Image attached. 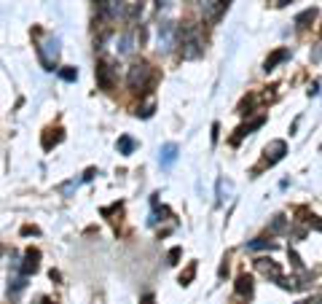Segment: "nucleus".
<instances>
[{
  "label": "nucleus",
  "instance_id": "nucleus-1",
  "mask_svg": "<svg viewBox=\"0 0 322 304\" xmlns=\"http://www.w3.org/2000/svg\"><path fill=\"white\" fill-rule=\"evenodd\" d=\"M127 84H129V89H132V92L145 94L150 89V84H153V68H150L148 62H134L132 68H129Z\"/></svg>",
  "mask_w": 322,
  "mask_h": 304
},
{
  "label": "nucleus",
  "instance_id": "nucleus-2",
  "mask_svg": "<svg viewBox=\"0 0 322 304\" xmlns=\"http://www.w3.org/2000/svg\"><path fill=\"white\" fill-rule=\"evenodd\" d=\"M177 46V27L172 22L159 24V51H172Z\"/></svg>",
  "mask_w": 322,
  "mask_h": 304
},
{
  "label": "nucleus",
  "instance_id": "nucleus-3",
  "mask_svg": "<svg viewBox=\"0 0 322 304\" xmlns=\"http://www.w3.org/2000/svg\"><path fill=\"white\" fill-rule=\"evenodd\" d=\"M127 14V6H124V0H99V19L105 22H115L118 17Z\"/></svg>",
  "mask_w": 322,
  "mask_h": 304
},
{
  "label": "nucleus",
  "instance_id": "nucleus-4",
  "mask_svg": "<svg viewBox=\"0 0 322 304\" xmlns=\"http://www.w3.org/2000/svg\"><path fill=\"white\" fill-rule=\"evenodd\" d=\"M57 57H59V43L57 41H46L43 46H38V59L46 70H54L57 65Z\"/></svg>",
  "mask_w": 322,
  "mask_h": 304
},
{
  "label": "nucleus",
  "instance_id": "nucleus-5",
  "mask_svg": "<svg viewBox=\"0 0 322 304\" xmlns=\"http://www.w3.org/2000/svg\"><path fill=\"white\" fill-rule=\"evenodd\" d=\"M94 76H97L99 89H105V92H110V89H113L115 76H113V68H110V62H97V70H94Z\"/></svg>",
  "mask_w": 322,
  "mask_h": 304
},
{
  "label": "nucleus",
  "instance_id": "nucleus-6",
  "mask_svg": "<svg viewBox=\"0 0 322 304\" xmlns=\"http://www.w3.org/2000/svg\"><path fill=\"white\" fill-rule=\"evenodd\" d=\"M38 267H40V251H38V248H30V251H24L22 275H24V277L35 275V272H38Z\"/></svg>",
  "mask_w": 322,
  "mask_h": 304
},
{
  "label": "nucleus",
  "instance_id": "nucleus-7",
  "mask_svg": "<svg viewBox=\"0 0 322 304\" xmlns=\"http://www.w3.org/2000/svg\"><path fill=\"white\" fill-rule=\"evenodd\" d=\"M285 153H288V143H285V140L269 143V146H266V164H269V167H271V164H276Z\"/></svg>",
  "mask_w": 322,
  "mask_h": 304
},
{
  "label": "nucleus",
  "instance_id": "nucleus-8",
  "mask_svg": "<svg viewBox=\"0 0 322 304\" xmlns=\"http://www.w3.org/2000/svg\"><path fill=\"white\" fill-rule=\"evenodd\" d=\"M255 264H258V272H260V275L271 277V280H279V277H282L279 264H276V261H271V258H258Z\"/></svg>",
  "mask_w": 322,
  "mask_h": 304
},
{
  "label": "nucleus",
  "instance_id": "nucleus-9",
  "mask_svg": "<svg viewBox=\"0 0 322 304\" xmlns=\"http://www.w3.org/2000/svg\"><path fill=\"white\" fill-rule=\"evenodd\" d=\"M263 121H266V116H255V118H253V121H250V124H244V127H239V129H236V135H234V137H231V143H234V146H236V143H239L242 137H244V135H250V132H253V129L263 127Z\"/></svg>",
  "mask_w": 322,
  "mask_h": 304
},
{
  "label": "nucleus",
  "instance_id": "nucleus-10",
  "mask_svg": "<svg viewBox=\"0 0 322 304\" xmlns=\"http://www.w3.org/2000/svg\"><path fill=\"white\" fill-rule=\"evenodd\" d=\"M285 59H290V49H276L274 54H269V59H266V65H263V70L269 73V70H274L279 62H285Z\"/></svg>",
  "mask_w": 322,
  "mask_h": 304
},
{
  "label": "nucleus",
  "instance_id": "nucleus-11",
  "mask_svg": "<svg viewBox=\"0 0 322 304\" xmlns=\"http://www.w3.org/2000/svg\"><path fill=\"white\" fill-rule=\"evenodd\" d=\"M236 293H239V296H253V277L250 275H239L236 277Z\"/></svg>",
  "mask_w": 322,
  "mask_h": 304
},
{
  "label": "nucleus",
  "instance_id": "nucleus-12",
  "mask_svg": "<svg viewBox=\"0 0 322 304\" xmlns=\"http://www.w3.org/2000/svg\"><path fill=\"white\" fill-rule=\"evenodd\" d=\"M175 159H177V146H175V143L161 148V167H172Z\"/></svg>",
  "mask_w": 322,
  "mask_h": 304
},
{
  "label": "nucleus",
  "instance_id": "nucleus-13",
  "mask_svg": "<svg viewBox=\"0 0 322 304\" xmlns=\"http://www.w3.org/2000/svg\"><path fill=\"white\" fill-rule=\"evenodd\" d=\"M24 280H27V277H24V275L8 277V296H14V299H16V296H19V291H22V288L27 286V283H24Z\"/></svg>",
  "mask_w": 322,
  "mask_h": 304
},
{
  "label": "nucleus",
  "instance_id": "nucleus-14",
  "mask_svg": "<svg viewBox=\"0 0 322 304\" xmlns=\"http://www.w3.org/2000/svg\"><path fill=\"white\" fill-rule=\"evenodd\" d=\"M62 140V129H46V135H43V148H51V146H57V143Z\"/></svg>",
  "mask_w": 322,
  "mask_h": 304
},
{
  "label": "nucleus",
  "instance_id": "nucleus-15",
  "mask_svg": "<svg viewBox=\"0 0 322 304\" xmlns=\"http://www.w3.org/2000/svg\"><path fill=\"white\" fill-rule=\"evenodd\" d=\"M314 19H317V8H306V11H301L298 17H295V24H298V27H309Z\"/></svg>",
  "mask_w": 322,
  "mask_h": 304
},
{
  "label": "nucleus",
  "instance_id": "nucleus-16",
  "mask_svg": "<svg viewBox=\"0 0 322 304\" xmlns=\"http://www.w3.org/2000/svg\"><path fill=\"white\" fill-rule=\"evenodd\" d=\"M134 151V140L129 137V135H124V137H118V153H124V156H129V153Z\"/></svg>",
  "mask_w": 322,
  "mask_h": 304
},
{
  "label": "nucleus",
  "instance_id": "nucleus-17",
  "mask_svg": "<svg viewBox=\"0 0 322 304\" xmlns=\"http://www.w3.org/2000/svg\"><path fill=\"white\" fill-rule=\"evenodd\" d=\"M274 242L271 240H253V242H247V251H274Z\"/></svg>",
  "mask_w": 322,
  "mask_h": 304
},
{
  "label": "nucleus",
  "instance_id": "nucleus-18",
  "mask_svg": "<svg viewBox=\"0 0 322 304\" xmlns=\"http://www.w3.org/2000/svg\"><path fill=\"white\" fill-rule=\"evenodd\" d=\"M193 275H196V261H191V264H188V269H185L183 275H180V286H191Z\"/></svg>",
  "mask_w": 322,
  "mask_h": 304
},
{
  "label": "nucleus",
  "instance_id": "nucleus-19",
  "mask_svg": "<svg viewBox=\"0 0 322 304\" xmlns=\"http://www.w3.org/2000/svg\"><path fill=\"white\" fill-rule=\"evenodd\" d=\"M253 108H255V97H244V100H242V105H239V113H242V116H250Z\"/></svg>",
  "mask_w": 322,
  "mask_h": 304
},
{
  "label": "nucleus",
  "instance_id": "nucleus-20",
  "mask_svg": "<svg viewBox=\"0 0 322 304\" xmlns=\"http://www.w3.org/2000/svg\"><path fill=\"white\" fill-rule=\"evenodd\" d=\"M132 41H134V38H132V33H127V35H124V38H121V49H118V54H132Z\"/></svg>",
  "mask_w": 322,
  "mask_h": 304
},
{
  "label": "nucleus",
  "instance_id": "nucleus-21",
  "mask_svg": "<svg viewBox=\"0 0 322 304\" xmlns=\"http://www.w3.org/2000/svg\"><path fill=\"white\" fill-rule=\"evenodd\" d=\"M59 76H62V81H75V78H78V70H75V68H62Z\"/></svg>",
  "mask_w": 322,
  "mask_h": 304
},
{
  "label": "nucleus",
  "instance_id": "nucleus-22",
  "mask_svg": "<svg viewBox=\"0 0 322 304\" xmlns=\"http://www.w3.org/2000/svg\"><path fill=\"white\" fill-rule=\"evenodd\" d=\"M271 232H274V234L285 232V216H276L274 221H271Z\"/></svg>",
  "mask_w": 322,
  "mask_h": 304
},
{
  "label": "nucleus",
  "instance_id": "nucleus-23",
  "mask_svg": "<svg viewBox=\"0 0 322 304\" xmlns=\"http://www.w3.org/2000/svg\"><path fill=\"white\" fill-rule=\"evenodd\" d=\"M180 256H183V248H172V251H169V261L167 264H172V267H175V264H180Z\"/></svg>",
  "mask_w": 322,
  "mask_h": 304
},
{
  "label": "nucleus",
  "instance_id": "nucleus-24",
  "mask_svg": "<svg viewBox=\"0 0 322 304\" xmlns=\"http://www.w3.org/2000/svg\"><path fill=\"white\" fill-rule=\"evenodd\" d=\"M309 226L314 229V232H322V218H317V216H311L309 218Z\"/></svg>",
  "mask_w": 322,
  "mask_h": 304
},
{
  "label": "nucleus",
  "instance_id": "nucleus-25",
  "mask_svg": "<svg viewBox=\"0 0 322 304\" xmlns=\"http://www.w3.org/2000/svg\"><path fill=\"white\" fill-rule=\"evenodd\" d=\"M290 261H293V267H298V269H304V261H301V256L295 251H290Z\"/></svg>",
  "mask_w": 322,
  "mask_h": 304
},
{
  "label": "nucleus",
  "instance_id": "nucleus-26",
  "mask_svg": "<svg viewBox=\"0 0 322 304\" xmlns=\"http://www.w3.org/2000/svg\"><path fill=\"white\" fill-rule=\"evenodd\" d=\"M298 304H322V299L320 296H311V299H304V302H298Z\"/></svg>",
  "mask_w": 322,
  "mask_h": 304
},
{
  "label": "nucleus",
  "instance_id": "nucleus-27",
  "mask_svg": "<svg viewBox=\"0 0 322 304\" xmlns=\"http://www.w3.org/2000/svg\"><path fill=\"white\" fill-rule=\"evenodd\" d=\"M22 234H38V226H24Z\"/></svg>",
  "mask_w": 322,
  "mask_h": 304
},
{
  "label": "nucleus",
  "instance_id": "nucleus-28",
  "mask_svg": "<svg viewBox=\"0 0 322 304\" xmlns=\"http://www.w3.org/2000/svg\"><path fill=\"white\" fill-rule=\"evenodd\" d=\"M94 175H97V170H94V167H92V170H86V175H83V181H92Z\"/></svg>",
  "mask_w": 322,
  "mask_h": 304
},
{
  "label": "nucleus",
  "instance_id": "nucleus-29",
  "mask_svg": "<svg viewBox=\"0 0 322 304\" xmlns=\"http://www.w3.org/2000/svg\"><path fill=\"white\" fill-rule=\"evenodd\" d=\"M140 304H153V293H145V296H143V302H140Z\"/></svg>",
  "mask_w": 322,
  "mask_h": 304
},
{
  "label": "nucleus",
  "instance_id": "nucleus-30",
  "mask_svg": "<svg viewBox=\"0 0 322 304\" xmlns=\"http://www.w3.org/2000/svg\"><path fill=\"white\" fill-rule=\"evenodd\" d=\"M38 304H57V302H51V299H40Z\"/></svg>",
  "mask_w": 322,
  "mask_h": 304
},
{
  "label": "nucleus",
  "instance_id": "nucleus-31",
  "mask_svg": "<svg viewBox=\"0 0 322 304\" xmlns=\"http://www.w3.org/2000/svg\"><path fill=\"white\" fill-rule=\"evenodd\" d=\"M0 253H3V245H0Z\"/></svg>",
  "mask_w": 322,
  "mask_h": 304
},
{
  "label": "nucleus",
  "instance_id": "nucleus-32",
  "mask_svg": "<svg viewBox=\"0 0 322 304\" xmlns=\"http://www.w3.org/2000/svg\"><path fill=\"white\" fill-rule=\"evenodd\" d=\"M320 38H322V33H320Z\"/></svg>",
  "mask_w": 322,
  "mask_h": 304
}]
</instances>
